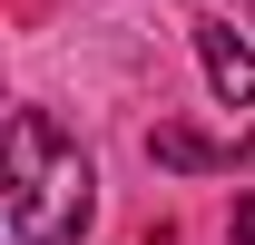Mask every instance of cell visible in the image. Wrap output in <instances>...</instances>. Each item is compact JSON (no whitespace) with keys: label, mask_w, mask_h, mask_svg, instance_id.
Returning <instances> with one entry per match:
<instances>
[{"label":"cell","mask_w":255,"mask_h":245,"mask_svg":"<svg viewBox=\"0 0 255 245\" xmlns=\"http://www.w3.org/2000/svg\"><path fill=\"white\" fill-rule=\"evenodd\" d=\"M0 216L20 245H79L98 216V167L79 157V137H59L49 108H10L0 137Z\"/></svg>","instance_id":"1"},{"label":"cell","mask_w":255,"mask_h":245,"mask_svg":"<svg viewBox=\"0 0 255 245\" xmlns=\"http://www.w3.org/2000/svg\"><path fill=\"white\" fill-rule=\"evenodd\" d=\"M196 59H206V89H216L236 118H255V39H236L226 20H206V30H196Z\"/></svg>","instance_id":"2"},{"label":"cell","mask_w":255,"mask_h":245,"mask_svg":"<svg viewBox=\"0 0 255 245\" xmlns=\"http://www.w3.org/2000/svg\"><path fill=\"white\" fill-rule=\"evenodd\" d=\"M147 157L157 167H187V177H206V167H236V147H216V137H196V127H147Z\"/></svg>","instance_id":"3"},{"label":"cell","mask_w":255,"mask_h":245,"mask_svg":"<svg viewBox=\"0 0 255 245\" xmlns=\"http://www.w3.org/2000/svg\"><path fill=\"white\" fill-rule=\"evenodd\" d=\"M226 236H236V245H255V196H236V216H226Z\"/></svg>","instance_id":"4"},{"label":"cell","mask_w":255,"mask_h":245,"mask_svg":"<svg viewBox=\"0 0 255 245\" xmlns=\"http://www.w3.org/2000/svg\"><path fill=\"white\" fill-rule=\"evenodd\" d=\"M128 245H177V236H167V226H147V236H128Z\"/></svg>","instance_id":"5"},{"label":"cell","mask_w":255,"mask_h":245,"mask_svg":"<svg viewBox=\"0 0 255 245\" xmlns=\"http://www.w3.org/2000/svg\"><path fill=\"white\" fill-rule=\"evenodd\" d=\"M236 157H246V167H255V137H246V147H236Z\"/></svg>","instance_id":"6"}]
</instances>
